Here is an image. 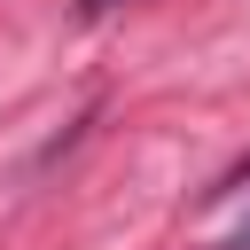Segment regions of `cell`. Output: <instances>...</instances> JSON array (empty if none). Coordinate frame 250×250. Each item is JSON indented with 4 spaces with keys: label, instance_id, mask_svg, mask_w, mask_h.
Listing matches in <instances>:
<instances>
[{
    "label": "cell",
    "instance_id": "6da1fadb",
    "mask_svg": "<svg viewBox=\"0 0 250 250\" xmlns=\"http://www.w3.org/2000/svg\"><path fill=\"white\" fill-rule=\"evenodd\" d=\"M234 188H250V156H242V164H227V172H219L203 195H234Z\"/></svg>",
    "mask_w": 250,
    "mask_h": 250
},
{
    "label": "cell",
    "instance_id": "7a4b0ae2",
    "mask_svg": "<svg viewBox=\"0 0 250 250\" xmlns=\"http://www.w3.org/2000/svg\"><path fill=\"white\" fill-rule=\"evenodd\" d=\"M219 250H250V219H242V227H234V234H227Z\"/></svg>",
    "mask_w": 250,
    "mask_h": 250
},
{
    "label": "cell",
    "instance_id": "3957f363",
    "mask_svg": "<svg viewBox=\"0 0 250 250\" xmlns=\"http://www.w3.org/2000/svg\"><path fill=\"white\" fill-rule=\"evenodd\" d=\"M78 8H86V16H102V8H117V0H78Z\"/></svg>",
    "mask_w": 250,
    "mask_h": 250
}]
</instances>
